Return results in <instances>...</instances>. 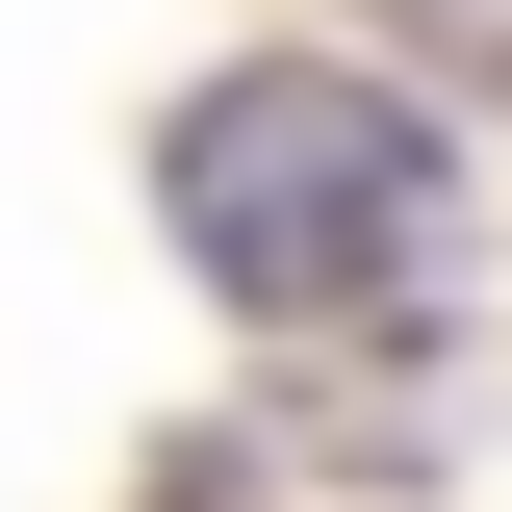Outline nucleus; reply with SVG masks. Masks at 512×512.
<instances>
[{
    "instance_id": "obj_2",
    "label": "nucleus",
    "mask_w": 512,
    "mask_h": 512,
    "mask_svg": "<svg viewBox=\"0 0 512 512\" xmlns=\"http://www.w3.org/2000/svg\"><path fill=\"white\" fill-rule=\"evenodd\" d=\"M384 26H436V52H487V77H512V0H384Z\"/></svg>"
},
{
    "instance_id": "obj_1",
    "label": "nucleus",
    "mask_w": 512,
    "mask_h": 512,
    "mask_svg": "<svg viewBox=\"0 0 512 512\" xmlns=\"http://www.w3.org/2000/svg\"><path fill=\"white\" fill-rule=\"evenodd\" d=\"M154 205H180V256L231 282L256 333H308V308H410L461 256V154L384 77H333V52H231L180 128H154Z\"/></svg>"
}]
</instances>
